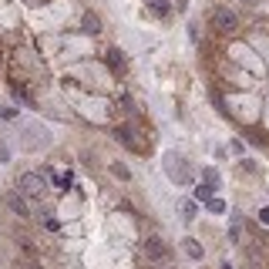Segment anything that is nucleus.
I'll list each match as a JSON object with an SVG mask.
<instances>
[{"label": "nucleus", "instance_id": "dca6fc26", "mask_svg": "<svg viewBox=\"0 0 269 269\" xmlns=\"http://www.w3.org/2000/svg\"><path fill=\"white\" fill-rule=\"evenodd\" d=\"M7 158H11V148H7L4 142H0V162H7Z\"/></svg>", "mask_w": 269, "mask_h": 269}, {"label": "nucleus", "instance_id": "423d86ee", "mask_svg": "<svg viewBox=\"0 0 269 269\" xmlns=\"http://www.w3.org/2000/svg\"><path fill=\"white\" fill-rule=\"evenodd\" d=\"M145 4H148V11L158 14V17H168V14H172V4H168V0H145Z\"/></svg>", "mask_w": 269, "mask_h": 269}, {"label": "nucleus", "instance_id": "7ed1b4c3", "mask_svg": "<svg viewBox=\"0 0 269 269\" xmlns=\"http://www.w3.org/2000/svg\"><path fill=\"white\" fill-rule=\"evenodd\" d=\"M145 252H148V259H155V262H162V259H168L172 256V249L158 239V235H152V239H145Z\"/></svg>", "mask_w": 269, "mask_h": 269}, {"label": "nucleus", "instance_id": "f8f14e48", "mask_svg": "<svg viewBox=\"0 0 269 269\" xmlns=\"http://www.w3.org/2000/svg\"><path fill=\"white\" fill-rule=\"evenodd\" d=\"M195 199L209 202V199H212V189H209V185H199V189H195Z\"/></svg>", "mask_w": 269, "mask_h": 269}, {"label": "nucleus", "instance_id": "f3484780", "mask_svg": "<svg viewBox=\"0 0 269 269\" xmlns=\"http://www.w3.org/2000/svg\"><path fill=\"white\" fill-rule=\"evenodd\" d=\"M34 269H41V266H34Z\"/></svg>", "mask_w": 269, "mask_h": 269}, {"label": "nucleus", "instance_id": "2eb2a0df", "mask_svg": "<svg viewBox=\"0 0 269 269\" xmlns=\"http://www.w3.org/2000/svg\"><path fill=\"white\" fill-rule=\"evenodd\" d=\"M259 222L269 225V205H262V209H259Z\"/></svg>", "mask_w": 269, "mask_h": 269}, {"label": "nucleus", "instance_id": "ddd939ff", "mask_svg": "<svg viewBox=\"0 0 269 269\" xmlns=\"http://www.w3.org/2000/svg\"><path fill=\"white\" fill-rule=\"evenodd\" d=\"M209 209H212L215 215H222V212H225V202H222V199H209Z\"/></svg>", "mask_w": 269, "mask_h": 269}, {"label": "nucleus", "instance_id": "39448f33", "mask_svg": "<svg viewBox=\"0 0 269 269\" xmlns=\"http://www.w3.org/2000/svg\"><path fill=\"white\" fill-rule=\"evenodd\" d=\"M81 31L91 34V37L101 31V21H98V14H94V11H84V14H81Z\"/></svg>", "mask_w": 269, "mask_h": 269}, {"label": "nucleus", "instance_id": "4468645a", "mask_svg": "<svg viewBox=\"0 0 269 269\" xmlns=\"http://www.w3.org/2000/svg\"><path fill=\"white\" fill-rule=\"evenodd\" d=\"M114 175H118V179H131V172H128L124 165H114Z\"/></svg>", "mask_w": 269, "mask_h": 269}, {"label": "nucleus", "instance_id": "6e6552de", "mask_svg": "<svg viewBox=\"0 0 269 269\" xmlns=\"http://www.w3.org/2000/svg\"><path fill=\"white\" fill-rule=\"evenodd\" d=\"M114 138H118V142H121L124 148H138V142H134L131 128H114Z\"/></svg>", "mask_w": 269, "mask_h": 269}, {"label": "nucleus", "instance_id": "1a4fd4ad", "mask_svg": "<svg viewBox=\"0 0 269 269\" xmlns=\"http://www.w3.org/2000/svg\"><path fill=\"white\" fill-rule=\"evenodd\" d=\"M7 202H11V209H14L17 215H31V205H27V202H24L21 195H11Z\"/></svg>", "mask_w": 269, "mask_h": 269}, {"label": "nucleus", "instance_id": "a211bd4d", "mask_svg": "<svg viewBox=\"0 0 269 269\" xmlns=\"http://www.w3.org/2000/svg\"><path fill=\"white\" fill-rule=\"evenodd\" d=\"M249 4H252V0H249Z\"/></svg>", "mask_w": 269, "mask_h": 269}, {"label": "nucleus", "instance_id": "f03ea898", "mask_svg": "<svg viewBox=\"0 0 269 269\" xmlns=\"http://www.w3.org/2000/svg\"><path fill=\"white\" fill-rule=\"evenodd\" d=\"M212 24L222 34H232L235 27H239V17H235V11H229V7H215L212 11Z\"/></svg>", "mask_w": 269, "mask_h": 269}, {"label": "nucleus", "instance_id": "20e7f679", "mask_svg": "<svg viewBox=\"0 0 269 269\" xmlns=\"http://www.w3.org/2000/svg\"><path fill=\"white\" fill-rule=\"evenodd\" d=\"M104 61H108V67H111L114 74H124V67H128V61H124V54L118 51V47H111V51L104 54Z\"/></svg>", "mask_w": 269, "mask_h": 269}, {"label": "nucleus", "instance_id": "6ab92c4d", "mask_svg": "<svg viewBox=\"0 0 269 269\" xmlns=\"http://www.w3.org/2000/svg\"><path fill=\"white\" fill-rule=\"evenodd\" d=\"M0 61H4V57H0Z\"/></svg>", "mask_w": 269, "mask_h": 269}, {"label": "nucleus", "instance_id": "0eeeda50", "mask_svg": "<svg viewBox=\"0 0 269 269\" xmlns=\"http://www.w3.org/2000/svg\"><path fill=\"white\" fill-rule=\"evenodd\" d=\"M179 212H182V219H185V222H192V219H195V212H199V205H195L192 199H182V202H179Z\"/></svg>", "mask_w": 269, "mask_h": 269}, {"label": "nucleus", "instance_id": "9b49d317", "mask_svg": "<svg viewBox=\"0 0 269 269\" xmlns=\"http://www.w3.org/2000/svg\"><path fill=\"white\" fill-rule=\"evenodd\" d=\"M202 179H205L209 189H219V172H215V168H205V172H202Z\"/></svg>", "mask_w": 269, "mask_h": 269}, {"label": "nucleus", "instance_id": "9d476101", "mask_svg": "<svg viewBox=\"0 0 269 269\" xmlns=\"http://www.w3.org/2000/svg\"><path fill=\"white\" fill-rule=\"evenodd\" d=\"M185 252H189L192 259H202V256H205V252H202V246L195 242V239H185Z\"/></svg>", "mask_w": 269, "mask_h": 269}, {"label": "nucleus", "instance_id": "f257e3e1", "mask_svg": "<svg viewBox=\"0 0 269 269\" xmlns=\"http://www.w3.org/2000/svg\"><path fill=\"white\" fill-rule=\"evenodd\" d=\"M17 185H21V192L31 195V199H41V195H44V179L34 175V172H24L21 179H17Z\"/></svg>", "mask_w": 269, "mask_h": 269}]
</instances>
